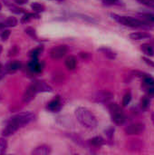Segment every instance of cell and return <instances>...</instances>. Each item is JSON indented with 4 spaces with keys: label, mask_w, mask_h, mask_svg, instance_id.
<instances>
[{
    "label": "cell",
    "mask_w": 154,
    "mask_h": 155,
    "mask_svg": "<svg viewBox=\"0 0 154 155\" xmlns=\"http://www.w3.org/2000/svg\"><path fill=\"white\" fill-rule=\"evenodd\" d=\"M152 35L147 32H134L130 34V38L133 40H143V39H148L151 38Z\"/></svg>",
    "instance_id": "12"
},
{
    "label": "cell",
    "mask_w": 154,
    "mask_h": 155,
    "mask_svg": "<svg viewBox=\"0 0 154 155\" xmlns=\"http://www.w3.org/2000/svg\"><path fill=\"white\" fill-rule=\"evenodd\" d=\"M55 1H64V0H55Z\"/></svg>",
    "instance_id": "42"
},
{
    "label": "cell",
    "mask_w": 154,
    "mask_h": 155,
    "mask_svg": "<svg viewBox=\"0 0 154 155\" xmlns=\"http://www.w3.org/2000/svg\"><path fill=\"white\" fill-rule=\"evenodd\" d=\"M5 4L8 6V8L10 9L11 12L15 13V14H22V13H25V10L23 8H20L19 6L15 5H13L12 3H9L7 2L6 0H5Z\"/></svg>",
    "instance_id": "20"
},
{
    "label": "cell",
    "mask_w": 154,
    "mask_h": 155,
    "mask_svg": "<svg viewBox=\"0 0 154 155\" xmlns=\"http://www.w3.org/2000/svg\"><path fill=\"white\" fill-rule=\"evenodd\" d=\"M77 65V60L74 56H69L65 59V66L68 70H74Z\"/></svg>",
    "instance_id": "17"
},
{
    "label": "cell",
    "mask_w": 154,
    "mask_h": 155,
    "mask_svg": "<svg viewBox=\"0 0 154 155\" xmlns=\"http://www.w3.org/2000/svg\"><path fill=\"white\" fill-rule=\"evenodd\" d=\"M9 35H10V31L6 30V29H3L2 32L0 33V37L3 41H6L8 39Z\"/></svg>",
    "instance_id": "30"
},
{
    "label": "cell",
    "mask_w": 154,
    "mask_h": 155,
    "mask_svg": "<svg viewBox=\"0 0 154 155\" xmlns=\"http://www.w3.org/2000/svg\"><path fill=\"white\" fill-rule=\"evenodd\" d=\"M108 108H109L113 122L117 125H123L126 121V116L124 113L123 112V110L121 109V107L115 103H111Z\"/></svg>",
    "instance_id": "4"
},
{
    "label": "cell",
    "mask_w": 154,
    "mask_h": 155,
    "mask_svg": "<svg viewBox=\"0 0 154 155\" xmlns=\"http://www.w3.org/2000/svg\"><path fill=\"white\" fill-rule=\"evenodd\" d=\"M18 53V48L16 47V46H14L10 51H9V56H11V55H15L16 54Z\"/></svg>",
    "instance_id": "34"
},
{
    "label": "cell",
    "mask_w": 154,
    "mask_h": 155,
    "mask_svg": "<svg viewBox=\"0 0 154 155\" xmlns=\"http://www.w3.org/2000/svg\"><path fill=\"white\" fill-rule=\"evenodd\" d=\"M7 149V141L5 137L0 138V154H4Z\"/></svg>",
    "instance_id": "23"
},
{
    "label": "cell",
    "mask_w": 154,
    "mask_h": 155,
    "mask_svg": "<svg viewBox=\"0 0 154 155\" xmlns=\"http://www.w3.org/2000/svg\"><path fill=\"white\" fill-rule=\"evenodd\" d=\"M75 117L78 122L87 129L93 130L97 126V119L95 115L85 107H78L75 110Z\"/></svg>",
    "instance_id": "1"
},
{
    "label": "cell",
    "mask_w": 154,
    "mask_h": 155,
    "mask_svg": "<svg viewBox=\"0 0 154 155\" xmlns=\"http://www.w3.org/2000/svg\"><path fill=\"white\" fill-rule=\"evenodd\" d=\"M144 130H145V125L143 124L135 123V124H132L128 125L127 127H125L124 132L128 135H137V134H143Z\"/></svg>",
    "instance_id": "5"
},
{
    "label": "cell",
    "mask_w": 154,
    "mask_h": 155,
    "mask_svg": "<svg viewBox=\"0 0 154 155\" xmlns=\"http://www.w3.org/2000/svg\"><path fill=\"white\" fill-rule=\"evenodd\" d=\"M17 25V20L13 17V16H9L7 17L5 21L0 23V30L5 29V27H11V26H15Z\"/></svg>",
    "instance_id": "14"
},
{
    "label": "cell",
    "mask_w": 154,
    "mask_h": 155,
    "mask_svg": "<svg viewBox=\"0 0 154 155\" xmlns=\"http://www.w3.org/2000/svg\"><path fill=\"white\" fill-rule=\"evenodd\" d=\"M141 50L148 56L154 55V47L151 44H143L141 46Z\"/></svg>",
    "instance_id": "18"
},
{
    "label": "cell",
    "mask_w": 154,
    "mask_h": 155,
    "mask_svg": "<svg viewBox=\"0 0 154 155\" xmlns=\"http://www.w3.org/2000/svg\"><path fill=\"white\" fill-rule=\"evenodd\" d=\"M103 1L107 5H116L119 3L120 0H103Z\"/></svg>",
    "instance_id": "35"
},
{
    "label": "cell",
    "mask_w": 154,
    "mask_h": 155,
    "mask_svg": "<svg viewBox=\"0 0 154 155\" xmlns=\"http://www.w3.org/2000/svg\"><path fill=\"white\" fill-rule=\"evenodd\" d=\"M67 54V47L65 45H57L51 49L50 57L54 60H58L63 58Z\"/></svg>",
    "instance_id": "7"
},
{
    "label": "cell",
    "mask_w": 154,
    "mask_h": 155,
    "mask_svg": "<svg viewBox=\"0 0 154 155\" xmlns=\"http://www.w3.org/2000/svg\"><path fill=\"white\" fill-rule=\"evenodd\" d=\"M39 15L37 14H33V13H26L24 15V16L21 18V23L22 24H25V23H27L29 22L31 19L33 18H38Z\"/></svg>",
    "instance_id": "22"
},
{
    "label": "cell",
    "mask_w": 154,
    "mask_h": 155,
    "mask_svg": "<svg viewBox=\"0 0 154 155\" xmlns=\"http://www.w3.org/2000/svg\"><path fill=\"white\" fill-rule=\"evenodd\" d=\"M143 60L148 65H150V66H152V68H154V62L152 60H151L150 58H148V57H146V56H143Z\"/></svg>",
    "instance_id": "33"
},
{
    "label": "cell",
    "mask_w": 154,
    "mask_h": 155,
    "mask_svg": "<svg viewBox=\"0 0 154 155\" xmlns=\"http://www.w3.org/2000/svg\"><path fill=\"white\" fill-rule=\"evenodd\" d=\"M152 123H153L154 124V112L152 114Z\"/></svg>",
    "instance_id": "40"
},
{
    "label": "cell",
    "mask_w": 154,
    "mask_h": 155,
    "mask_svg": "<svg viewBox=\"0 0 154 155\" xmlns=\"http://www.w3.org/2000/svg\"><path fill=\"white\" fill-rule=\"evenodd\" d=\"M113 133H114V129H113V128H109V129H107V130L105 131V134H106V135L108 136V138H109L110 140L113 138Z\"/></svg>",
    "instance_id": "32"
},
{
    "label": "cell",
    "mask_w": 154,
    "mask_h": 155,
    "mask_svg": "<svg viewBox=\"0 0 154 155\" xmlns=\"http://www.w3.org/2000/svg\"><path fill=\"white\" fill-rule=\"evenodd\" d=\"M98 51H100L101 53H103V55H105L107 58H109V59H115L116 58V53L113 51V50H112L111 48H108V47H102V48H100Z\"/></svg>",
    "instance_id": "16"
},
{
    "label": "cell",
    "mask_w": 154,
    "mask_h": 155,
    "mask_svg": "<svg viewBox=\"0 0 154 155\" xmlns=\"http://www.w3.org/2000/svg\"><path fill=\"white\" fill-rule=\"evenodd\" d=\"M113 98V94L109 91H101L96 93L93 96V100L96 103L106 104L109 103Z\"/></svg>",
    "instance_id": "6"
},
{
    "label": "cell",
    "mask_w": 154,
    "mask_h": 155,
    "mask_svg": "<svg viewBox=\"0 0 154 155\" xmlns=\"http://www.w3.org/2000/svg\"><path fill=\"white\" fill-rule=\"evenodd\" d=\"M33 84H34L37 92H52L53 89L51 86H49L48 84H46L44 82H41V81H35L33 82Z\"/></svg>",
    "instance_id": "13"
},
{
    "label": "cell",
    "mask_w": 154,
    "mask_h": 155,
    "mask_svg": "<svg viewBox=\"0 0 154 155\" xmlns=\"http://www.w3.org/2000/svg\"><path fill=\"white\" fill-rule=\"evenodd\" d=\"M147 90H148V93H149V94L154 95V85L151 86V87H149V88H147Z\"/></svg>",
    "instance_id": "36"
},
{
    "label": "cell",
    "mask_w": 154,
    "mask_h": 155,
    "mask_svg": "<svg viewBox=\"0 0 154 155\" xmlns=\"http://www.w3.org/2000/svg\"><path fill=\"white\" fill-rule=\"evenodd\" d=\"M34 119H35V114L34 113H31V112L19 113L12 116L11 118H9L6 121V124H10L17 131L19 128L28 124L29 123L33 122Z\"/></svg>",
    "instance_id": "3"
},
{
    "label": "cell",
    "mask_w": 154,
    "mask_h": 155,
    "mask_svg": "<svg viewBox=\"0 0 154 155\" xmlns=\"http://www.w3.org/2000/svg\"><path fill=\"white\" fill-rule=\"evenodd\" d=\"M6 73H7V72H6L5 70V71H0V80H1L5 75V74H6Z\"/></svg>",
    "instance_id": "39"
},
{
    "label": "cell",
    "mask_w": 154,
    "mask_h": 155,
    "mask_svg": "<svg viewBox=\"0 0 154 155\" xmlns=\"http://www.w3.org/2000/svg\"><path fill=\"white\" fill-rule=\"evenodd\" d=\"M37 93H38V92H37V90H36L34 84L32 83V84L25 89V93H24V95H23V102H24L25 104H27V103L31 102V101L34 98V96L36 95Z\"/></svg>",
    "instance_id": "8"
},
{
    "label": "cell",
    "mask_w": 154,
    "mask_h": 155,
    "mask_svg": "<svg viewBox=\"0 0 154 155\" xmlns=\"http://www.w3.org/2000/svg\"><path fill=\"white\" fill-rule=\"evenodd\" d=\"M142 147H143V145H142V143L140 142V140H132L131 144H130V149L133 148V150H137V148L142 149Z\"/></svg>",
    "instance_id": "28"
},
{
    "label": "cell",
    "mask_w": 154,
    "mask_h": 155,
    "mask_svg": "<svg viewBox=\"0 0 154 155\" xmlns=\"http://www.w3.org/2000/svg\"><path fill=\"white\" fill-rule=\"evenodd\" d=\"M131 100H132V94H131V92H127V93L124 94L123 98V102H122L123 106V107L127 106V105L130 104Z\"/></svg>",
    "instance_id": "25"
},
{
    "label": "cell",
    "mask_w": 154,
    "mask_h": 155,
    "mask_svg": "<svg viewBox=\"0 0 154 155\" xmlns=\"http://www.w3.org/2000/svg\"><path fill=\"white\" fill-rule=\"evenodd\" d=\"M1 9H2V4L0 3V10H1Z\"/></svg>",
    "instance_id": "41"
},
{
    "label": "cell",
    "mask_w": 154,
    "mask_h": 155,
    "mask_svg": "<svg viewBox=\"0 0 154 155\" xmlns=\"http://www.w3.org/2000/svg\"><path fill=\"white\" fill-rule=\"evenodd\" d=\"M139 15L142 17V19L145 22H147L150 25H154V14L153 13H141Z\"/></svg>",
    "instance_id": "19"
},
{
    "label": "cell",
    "mask_w": 154,
    "mask_h": 155,
    "mask_svg": "<svg viewBox=\"0 0 154 155\" xmlns=\"http://www.w3.org/2000/svg\"><path fill=\"white\" fill-rule=\"evenodd\" d=\"M150 106V100L148 97H143L141 101V107L142 109H147Z\"/></svg>",
    "instance_id": "29"
},
{
    "label": "cell",
    "mask_w": 154,
    "mask_h": 155,
    "mask_svg": "<svg viewBox=\"0 0 154 155\" xmlns=\"http://www.w3.org/2000/svg\"><path fill=\"white\" fill-rule=\"evenodd\" d=\"M90 144L94 147H101L102 145L104 144V139L101 136L93 137L90 140Z\"/></svg>",
    "instance_id": "21"
},
{
    "label": "cell",
    "mask_w": 154,
    "mask_h": 155,
    "mask_svg": "<svg viewBox=\"0 0 154 155\" xmlns=\"http://www.w3.org/2000/svg\"><path fill=\"white\" fill-rule=\"evenodd\" d=\"M42 51H43V47H42V46H41V47L34 48V49H33V50L30 52L29 55H30L32 58H37L38 55L42 53Z\"/></svg>",
    "instance_id": "26"
},
{
    "label": "cell",
    "mask_w": 154,
    "mask_h": 155,
    "mask_svg": "<svg viewBox=\"0 0 154 155\" xmlns=\"http://www.w3.org/2000/svg\"><path fill=\"white\" fill-rule=\"evenodd\" d=\"M111 15L116 22L125 26H129L132 28H151L152 27V25L148 24L143 19H138V18H134L131 16H123V15H120L113 14V13H112Z\"/></svg>",
    "instance_id": "2"
},
{
    "label": "cell",
    "mask_w": 154,
    "mask_h": 155,
    "mask_svg": "<svg viewBox=\"0 0 154 155\" xmlns=\"http://www.w3.org/2000/svg\"><path fill=\"white\" fill-rule=\"evenodd\" d=\"M61 106H62V102L60 96H55L53 100H51L47 104L46 109L50 112H57L60 110Z\"/></svg>",
    "instance_id": "10"
},
{
    "label": "cell",
    "mask_w": 154,
    "mask_h": 155,
    "mask_svg": "<svg viewBox=\"0 0 154 155\" xmlns=\"http://www.w3.org/2000/svg\"><path fill=\"white\" fill-rule=\"evenodd\" d=\"M51 147L49 145H46V144H43V145H40L38 147H36L33 152H32V154L34 155H47L49 153H51Z\"/></svg>",
    "instance_id": "11"
},
{
    "label": "cell",
    "mask_w": 154,
    "mask_h": 155,
    "mask_svg": "<svg viewBox=\"0 0 154 155\" xmlns=\"http://www.w3.org/2000/svg\"><path fill=\"white\" fill-rule=\"evenodd\" d=\"M140 3H142L143 5H145L151 8L154 9V0H138Z\"/></svg>",
    "instance_id": "31"
},
{
    "label": "cell",
    "mask_w": 154,
    "mask_h": 155,
    "mask_svg": "<svg viewBox=\"0 0 154 155\" xmlns=\"http://www.w3.org/2000/svg\"><path fill=\"white\" fill-rule=\"evenodd\" d=\"M153 45H154V41H153ZM152 46H153V45H152Z\"/></svg>",
    "instance_id": "43"
},
{
    "label": "cell",
    "mask_w": 154,
    "mask_h": 155,
    "mask_svg": "<svg viewBox=\"0 0 154 155\" xmlns=\"http://www.w3.org/2000/svg\"><path fill=\"white\" fill-rule=\"evenodd\" d=\"M14 2L16 5H24V4L26 3V0H14Z\"/></svg>",
    "instance_id": "37"
},
{
    "label": "cell",
    "mask_w": 154,
    "mask_h": 155,
    "mask_svg": "<svg viewBox=\"0 0 154 155\" xmlns=\"http://www.w3.org/2000/svg\"><path fill=\"white\" fill-rule=\"evenodd\" d=\"M80 55H81L83 58H84V59H86V58H88V57H89L88 53H81V54H80Z\"/></svg>",
    "instance_id": "38"
},
{
    "label": "cell",
    "mask_w": 154,
    "mask_h": 155,
    "mask_svg": "<svg viewBox=\"0 0 154 155\" xmlns=\"http://www.w3.org/2000/svg\"><path fill=\"white\" fill-rule=\"evenodd\" d=\"M25 32L29 36H31L32 38H34V39H35V40H38V37H37V35H36L35 30H34L33 27H27V28H25Z\"/></svg>",
    "instance_id": "27"
},
{
    "label": "cell",
    "mask_w": 154,
    "mask_h": 155,
    "mask_svg": "<svg viewBox=\"0 0 154 155\" xmlns=\"http://www.w3.org/2000/svg\"><path fill=\"white\" fill-rule=\"evenodd\" d=\"M31 7H32V9L34 11V12H36V13H40V12H43V11H44V6L43 5H41V4H39V3H36V2H34V3H33L32 5H31Z\"/></svg>",
    "instance_id": "24"
},
{
    "label": "cell",
    "mask_w": 154,
    "mask_h": 155,
    "mask_svg": "<svg viewBox=\"0 0 154 155\" xmlns=\"http://www.w3.org/2000/svg\"><path fill=\"white\" fill-rule=\"evenodd\" d=\"M28 69L33 73H40L44 69V63H40L37 58H32L28 64Z\"/></svg>",
    "instance_id": "9"
},
{
    "label": "cell",
    "mask_w": 154,
    "mask_h": 155,
    "mask_svg": "<svg viewBox=\"0 0 154 155\" xmlns=\"http://www.w3.org/2000/svg\"><path fill=\"white\" fill-rule=\"evenodd\" d=\"M21 65H22L21 63L18 62V61H16V60L11 61L10 63H8V64H6L5 70L7 73H14V72L19 70V69L21 68Z\"/></svg>",
    "instance_id": "15"
}]
</instances>
